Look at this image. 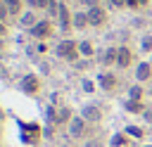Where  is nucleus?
Instances as JSON below:
<instances>
[{
  "instance_id": "nucleus-1",
  "label": "nucleus",
  "mask_w": 152,
  "mask_h": 147,
  "mask_svg": "<svg viewBox=\"0 0 152 147\" xmlns=\"http://www.w3.org/2000/svg\"><path fill=\"white\" fill-rule=\"evenodd\" d=\"M78 45L74 43V40H62L59 45H57V57H62V59H69V62H74L76 57H78Z\"/></svg>"
},
{
  "instance_id": "nucleus-2",
  "label": "nucleus",
  "mask_w": 152,
  "mask_h": 147,
  "mask_svg": "<svg viewBox=\"0 0 152 147\" xmlns=\"http://www.w3.org/2000/svg\"><path fill=\"white\" fill-rule=\"evenodd\" d=\"M86 128H88V121L83 119V116H74L71 119V123H69V135L71 138H86Z\"/></svg>"
},
{
  "instance_id": "nucleus-3",
  "label": "nucleus",
  "mask_w": 152,
  "mask_h": 147,
  "mask_svg": "<svg viewBox=\"0 0 152 147\" xmlns=\"http://www.w3.org/2000/svg\"><path fill=\"white\" fill-rule=\"evenodd\" d=\"M88 21H90V26H104L107 24V12L100 5L88 7Z\"/></svg>"
},
{
  "instance_id": "nucleus-4",
  "label": "nucleus",
  "mask_w": 152,
  "mask_h": 147,
  "mask_svg": "<svg viewBox=\"0 0 152 147\" xmlns=\"http://www.w3.org/2000/svg\"><path fill=\"white\" fill-rule=\"evenodd\" d=\"M21 90H24L26 95H38V90H40V78L33 76V74L24 76V81H21Z\"/></svg>"
},
{
  "instance_id": "nucleus-5",
  "label": "nucleus",
  "mask_w": 152,
  "mask_h": 147,
  "mask_svg": "<svg viewBox=\"0 0 152 147\" xmlns=\"http://www.w3.org/2000/svg\"><path fill=\"white\" fill-rule=\"evenodd\" d=\"M81 116H83L88 123H100V121H102V109L95 107V104H86L83 111H81Z\"/></svg>"
},
{
  "instance_id": "nucleus-6",
  "label": "nucleus",
  "mask_w": 152,
  "mask_h": 147,
  "mask_svg": "<svg viewBox=\"0 0 152 147\" xmlns=\"http://www.w3.org/2000/svg\"><path fill=\"white\" fill-rule=\"evenodd\" d=\"M57 19H59V28H62V31H69V28L74 26V17L69 14V9H66V5H64V2L59 5V12H57Z\"/></svg>"
},
{
  "instance_id": "nucleus-7",
  "label": "nucleus",
  "mask_w": 152,
  "mask_h": 147,
  "mask_svg": "<svg viewBox=\"0 0 152 147\" xmlns=\"http://www.w3.org/2000/svg\"><path fill=\"white\" fill-rule=\"evenodd\" d=\"M31 33H33L36 38L45 40V38H50V33H52V24H50L48 19H43V21H38V24L31 28Z\"/></svg>"
},
{
  "instance_id": "nucleus-8",
  "label": "nucleus",
  "mask_w": 152,
  "mask_h": 147,
  "mask_svg": "<svg viewBox=\"0 0 152 147\" xmlns=\"http://www.w3.org/2000/svg\"><path fill=\"white\" fill-rule=\"evenodd\" d=\"M100 85H102V90H116V85H119V81H116V76L114 74H100Z\"/></svg>"
},
{
  "instance_id": "nucleus-9",
  "label": "nucleus",
  "mask_w": 152,
  "mask_h": 147,
  "mask_svg": "<svg viewBox=\"0 0 152 147\" xmlns=\"http://www.w3.org/2000/svg\"><path fill=\"white\" fill-rule=\"evenodd\" d=\"M116 64L121 66V69H126V66H131L133 64V52L124 45V47H119V59H116Z\"/></svg>"
},
{
  "instance_id": "nucleus-10",
  "label": "nucleus",
  "mask_w": 152,
  "mask_h": 147,
  "mask_svg": "<svg viewBox=\"0 0 152 147\" xmlns=\"http://www.w3.org/2000/svg\"><path fill=\"white\" fill-rule=\"evenodd\" d=\"M135 76H138V81H140V83L150 81V78H152V64H150V62H142V64H138V71H135Z\"/></svg>"
},
{
  "instance_id": "nucleus-11",
  "label": "nucleus",
  "mask_w": 152,
  "mask_h": 147,
  "mask_svg": "<svg viewBox=\"0 0 152 147\" xmlns=\"http://www.w3.org/2000/svg\"><path fill=\"white\" fill-rule=\"evenodd\" d=\"M2 2L10 14H21V9H24V0H2Z\"/></svg>"
},
{
  "instance_id": "nucleus-12",
  "label": "nucleus",
  "mask_w": 152,
  "mask_h": 147,
  "mask_svg": "<svg viewBox=\"0 0 152 147\" xmlns=\"http://www.w3.org/2000/svg\"><path fill=\"white\" fill-rule=\"evenodd\" d=\"M86 26H90L88 12H76V14H74V28H86Z\"/></svg>"
},
{
  "instance_id": "nucleus-13",
  "label": "nucleus",
  "mask_w": 152,
  "mask_h": 147,
  "mask_svg": "<svg viewBox=\"0 0 152 147\" xmlns=\"http://www.w3.org/2000/svg\"><path fill=\"white\" fill-rule=\"evenodd\" d=\"M116 59H119V50H114V47H109V50L102 55V64H104V66L116 64Z\"/></svg>"
},
{
  "instance_id": "nucleus-14",
  "label": "nucleus",
  "mask_w": 152,
  "mask_h": 147,
  "mask_svg": "<svg viewBox=\"0 0 152 147\" xmlns=\"http://www.w3.org/2000/svg\"><path fill=\"white\" fill-rule=\"evenodd\" d=\"M128 138H133V140H142L145 138V130L140 128V126H126V130H124Z\"/></svg>"
},
{
  "instance_id": "nucleus-15",
  "label": "nucleus",
  "mask_w": 152,
  "mask_h": 147,
  "mask_svg": "<svg viewBox=\"0 0 152 147\" xmlns=\"http://www.w3.org/2000/svg\"><path fill=\"white\" fill-rule=\"evenodd\" d=\"M71 119H74V116H71V109H69V107H62V109L57 111V126H59V123H71Z\"/></svg>"
},
{
  "instance_id": "nucleus-16",
  "label": "nucleus",
  "mask_w": 152,
  "mask_h": 147,
  "mask_svg": "<svg viewBox=\"0 0 152 147\" xmlns=\"http://www.w3.org/2000/svg\"><path fill=\"white\" fill-rule=\"evenodd\" d=\"M21 24L33 28V26L38 24V19H36V14H33V12H24V14H21Z\"/></svg>"
},
{
  "instance_id": "nucleus-17",
  "label": "nucleus",
  "mask_w": 152,
  "mask_h": 147,
  "mask_svg": "<svg viewBox=\"0 0 152 147\" xmlns=\"http://www.w3.org/2000/svg\"><path fill=\"white\" fill-rule=\"evenodd\" d=\"M26 5H28L31 9H48L50 0H26Z\"/></svg>"
},
{
  "instance_id": "nucleus-18",
  "label": "nucleus",
  "mask_w": 152,
  "mask_h": 147,
  "mask_svg": "<svg viewBox=\"0 0 152 147\" xmlns=\"http://www.w3.org/2000/svg\"><path fill=\"white\" fill-rule=\"evenodd\" d=\"M128 95H131V102H140V97H142V88H140V85H135V88H131V90H128Z\"/></svg>"
},
{
  "instance_id": "nucleus-19",
  "label": "nucleus",
  "mask_w": 152,
  "mask_h": 147,
  "mask_svg": "<svg viewBox=\"0 0 152 147\" xmlns=\"http://www.w3.org/2000/svg\"><path fill=\"white\" fill-rule=\"evenodd\" d=\"M78 50H81V55H86V57H90V55H93V45H90L88 40L78 43Z\"/></svg>"
},
{
  "instance_id": "nucleus-20",
  "label": "nucleus",
  "mask_w": 152,
  "mask_h": 147,
  "mask_svg": "<svg viewBox=\"0 0 152 147\" xmlns=\"http://www.w3.org/2000/svg\"><path fill=\"white\" fill-rule=\"evenodd\" d=\"M142 50H152V36H145L142 38Z\"/></svg>"
},
{
  "instance_id": "nucleus-21",
  "label": "nucleus",
  "mask_w": 152,
  "mask_h": 147,
  "mask_svg": "<svg viewBox=\"0 0 152 147\" xmlns=\"http://www.w3.org/2000/svg\"><path fill=\"white\" fill-rule=\"evenodd\" d=\"M114 7H126V0H109Z\"/></svg>"
},
{
  "instance_id": "nucleus-22",
  "label": "nucleus",
  "mask_w": 152,
  "mask_h": 147,
  "mask_svg": "<svg viewBox=\"0 0 152 147\" xmlns=\"http://www.w3.org/2000/svg\"><path fill=\"white\" fill-rule=\"evenodd\" d=\"M124 142H126V138H124V135H119V138H114V145H124Z\"/></svg>"
},
{
  "instance_id": "nucleus-23",
  "label": "nucleus",
  "mask_w": 152,
  "mask_h": 147,
  "mask_svg": "<svg viewBox=\"0 0 152 147\" xmlns=\"http://www.w3.org/2000/svg\"><path fill=\"white\" fill-rule=\"evenodd\" d=\"M81 2H83V5H88V7H95V5H97V0H81Z\"/></svg>"
},
{
  "instance_id": "nucleus-24",
  "label": "nucleus",
  "mask_w": 152,
  "mask_h": 147,
  "mask_svg": "<svg viewBox=\"0 0 152 147\" xmlns=\"http://www.w3.org/2000/svg\"><path fill=\"white\" fill-rule=\"evenodd\" d=\"M142 114H145V121H152V111H150V109H145Z\"/></svg>"
},
{
  "instance_id": "nucleus-25",
  "label": "nucleus",
  "mask_w": 152,
  "mask_h": 147,
  "mask_svg": "<svg viewBox=\"0 0 152 147\" xmlns=\"http://www.w3.org/2000/svg\"><path fill=\"white\" fill-rule=\"evenodd\" d=\"M5 33H7V26H5L2 21H0V36H5Z\"/></svg>"
},
{
  "instance_id": "nucleus-26",
  "label": "nucleus",
  "mask_w": 152,
  "mask_h": 147,
  "mask_svg": "<svg viewBox=\"0 0 152 147\" xmlns=\"http://www.w3.org/2000/svg\"><path fill=\"white\" fill-rule=\"evenodd\" d=\"M76 2H81V0H76Z\"/></svg>"
},
{
  "instance_id": "nucleus-27",
  "label": "nucleus",
  "mask_w": 152,
  "mask_h": 147,
  "mask_svg": "<svg viewBox=\"0 0 152 147\" xmlns=\"http://www.w3.org/2000/svg\"><path fill=\"white\" fill-rule=\"evenodd\" d=\"M0 2H2V0H0Z\"/></svg>"
}]
</instances>
